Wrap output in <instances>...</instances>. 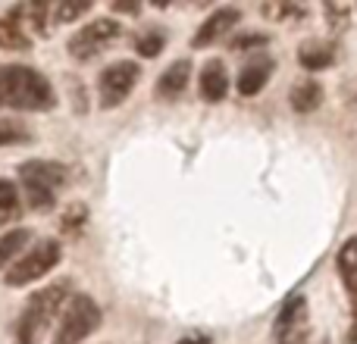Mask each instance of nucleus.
Segmentation results:
<instances>
[{"label": "nucleus", "instance_id": "nucleus-1", "mask_svg": "<svg viewBox=\"0 0 357 344\" xmlns=\"http://www.w3.org/2000/svg\"><path fill=\"white\" fill-rule=\"evenodd\" d=\"M56 104L50 81L31 66H0V107L44 113Z\"/></svg>", "mask_w": 357, "mask_h": 344}, {"label": "nucleus", "instance_id": "nucleus-2", "mask_svg": "<svg viewBox=\"0 0 357 344\" xmlns=\"http://www.w3.org/2000/svg\"><path fill=\"white\" fill-rule=\"evenodd\" d=\"M73 301V285L69 282H50L47 288L35 291L25 304L22 316L16 326L19 344H38L47 332V326L60 316V310H66V304Z\"/></svg>", "mask_w": 357, "mask_h": 344}, {"label": "nucleus", "instance_id": "nucleus-3", "mask_svg": "<svg viewBox=\"0 0 357 344\" xmlns=\"http://www.w3.org/2000/svg\"><path fill=\"white\" fill-rule=\"evenodd\" d=\"M60 260H63L60 241L56 238L38 241L35 247H29V251L10 266V272H6V285H10V288H22V285L38 282V279L50 276V272L60 266Z\"/></svg>", "mask_w": 357, "mask_h": 344}, {"label": "nucleus", "instance_id": "nucleus-4", "mask_svg": "<svg viewBox=\"0 0 357 344\" xmlns=\"http://www.w3.org/2000/svg\"><path fill=\"white\" fill-rule=\"evenodd\" d=\"M100 307L94 297L88 295H73V301L66 304L60 316V326L54 332V344H82L88 335L98 332L100 326Z\"/></svg>", "mask_w": 357, "mask_h": 344}, {"label": "nucleus", "instance_id": "nucleus-5", "mask_svg": "<svg viewBox=\"0 0 357 344\" xmlns=\"http://www.w3.org/2000/svg\"><path fill=\"white\" fill-rule=\"evenodd\" d=\"M119 35H123V25H119L116 19L98 16V19H91V22H85L73 38H69L66 50H69V56H75V60L85 63V60H94L100 50L110 47Z\"/></svg>", "mask_w": 357, "mask_h": 344}, {"label": "nucleus", "instance_id": "nucleus-6", "mask_svg": "<svg viewBox=\"0 0 357 344\" xmlns=\"http://www.w3.org/2000/svg\"><path fill=\"white\" fill-rule=\"evenodd\" d=\"M138 75H142L138 63H132V60H116V63H110V66L100 72V81H98V88H100V104H104V107H119L132 91H135Z\"/></svg>", "mask_w": 357, "mask_h": 344}, {"label": "nucleus", "instance_id": "nucleus-7", "mask_svg": "<svg viewBox=\"0 0 357 344\" xmlns=\"http://www.w3.org/2000/svg\"><path fill=\"white\" fill-rule=\"evenodd\" d=\"M19 178H22V188H38V191L56 194V188L66 185L69 169L54 160H25L19 166Z\"/></svg>", "mask_w": 357, "mask_h": 344}, {"label": "nucleus", "instance_id": "nucleus-8", "mask_svg": "<svg viewBox=\"0 0 357 344\" xmlns=\"http://www.w3.org/2000/svg\"><path fill=\"white\" fill-rule=\"evenodd\" d=\"M238 22H241L238 6H220V10H213L201 22V29H197L195 38H191V47H210V44H216L232 25H238Z\"/></svg>", "mask_w": 357, "mask_h": 344}, {"label": "nucleus", "instance_id": "nucleus-9", "mask_svg": "<svg viewBox=\"0 0 357 344\" xmlns=\"http://www.w3.org/2000/svg\"><path fill=\"white\" fill-rule=\"evenodd\" d=\"M29 44L31 31L25 29L22 3H16L0 16V50H29Z\"/></svg>", "mask_w": 357, "mask_h": 344}, {"label": "nucleus", "instance_id": "nucleus-10", "mask_svg": "<svg viewBox=\"0 0 357 344\" xmlns=\"http://www.w3.org/2000/svg\"><path fill=\"white\" fill-rule=\"evenodd\" d=\"M197 85H201V97L207 100V104H220V100H226L229 72H226V66H222V60H207L204 63Z\"/></svg>", "mask_w": 357, "mask_h": 344}, {"label": "nucleus", "instance_id": "nucleus-11", "mask_svg": "<svg viewBox=\"0 0 357 344\" xmlns=\"http://www.w3.org/2000/svg\"><path fill=\"white\" fill-rule=\"evenodd\" d=\"M191 81V63L188 60H176L163 69V75L157 79V97L160 100H176L185 94Z\"/></svg>", "mask_w": 357, "mask_h": 344}, {"label": "nucleus", "instance_id": "nucleus-12", "mask_svg": "<svg viewBox=\"0 0 357 344\" xmlns=\"http://www.w3.org/2000/svg\"><path fill=\"white\" fill-rule=\"evenodd\" d=\"M270 72H273V63L266 60V56L264 60L248 63L238 75V94L241 97H254V94H260L266 88V81H270Z\"/></svg>", "mask_w": 357, "mask_h": 344}, {"label": "nucleus", "instance_id": "nucleus-13", "mask_svg": "<svg viewBox=\"0 0 357 344\" xmlns=\"http://www.w3.org/2000/svg\"><path fill=\"white\" fill-rule=\"evenodd\" d=\"M298 63H301L307 72H320V69H329L335 63V47L326 41H310L298 50Z\"/></svg>", "mask_w": 357, "mask_h": 344}, {"label": "nucleus", "instance_id": "nucleus-14", "mask_svg": "<svg viewBox=\"0 0 357 344\" xmlns=\"http://www.w3.org/2000/svg\"><path fill=\"white\" fill-rule=\"evenodd\" d=\"M289 100H291V110H295V113H314L317 107L323 104V88H320V81H314V79L298 81V85L291 88Z\"/></svg>", "mask_w": 357, "mask_h": 344}, {"label": "nucleus", "instance_id": "nucleus-15", "mask_svg": "<svg viewBox=\"0 0 357 344\" xmlns=\"http://www.w3.org/2000/svg\"><path fill=\"white\" fill-rule=\"evenodd\" d=\"M335 263H339V272H342V282H345V288L357 295V235H351V238L342 244Z\"/></svg>", "mask_w": 357, "mask_h": 344}, {"label": "nucleus", "instance_id": "nucleus-16", "mask_svg": "<svg viewBox=\"0 0 357 344\" xmlns=\"http://www.w3.org/2000/svg\"><path fill=\"white\" fill-rule=\"evenodd\" d=\"M29 238H31L29 228H10V232L0 238V269H6V266L19 257V251H25Z\"/></svg>", "mask_w": 357, "mask_h": 344}, {"label": "nucleus", "instance_id": "nucleus-17", "mask_svg": "<svg viewBox=\"0 0 357 344\" xmlns=\"http://www.w3.org/2000/svg\"><path fill=\"white\" fill-rule=\"evenodd\" d=\"M88 10H91V0H79V3L60 0V3H54V10H50V19H54V25H66V22H75L79 16H85Z\"/></svg>", "mask_w": 357, "mask_h": 344}, {"label": "nucleus", "instance_id": "nucleus-18", "mask_svg": "<svg viewBox=\"0 0 357 344\" xmlns=\"http://www.w3.org/2000/svg\"><path fill=\"white\" fill-rule=\"evenodd\" d=\"M163 44H167V35H163L160 29H151V31H144V35H138L135 50L142 56H148V60H154V56L163 50Z\"/></svg>", "mask_w": 357, "mask_h": 344}, {"label": "nucleus", "instance_id": "nucleus-19", "mask_svg": "<svg viewBox=\"0 0 357 344\" xmlns=\"http://www.w3.org/2000/svg\"><path fill=\"white\" fill-rule=\"evenodd\" d=\"M85 219H88L85 203H73V207H66V213L60 216V232L63 235H79L82 226H85Z\"/></svg>", "mask_w": 357, "mask_h": 344}, {"label": "nucleus", "instance_id": "nucleus-20", "mask_svg": "<svg viewBox=\"0 0 357 344\" xmlns=\"http://www.w3.org/2000/svg\"><path fill=\"white\" fill-rule=\"evenodd\" d=\"M22 141H29V129H25L22 123H16V119L0 116V148H6V144H22Z\"/></svg>", "mask_w": 357, "mask_h": 344}, {"label": "nucleus", "instance_id": "nucleus-21", "mask_svg": "<svg viewBox=\"0 0 357 344\" xmlns=\"http://www.w3.org/2000/svg\"><path fill=\"white\" fill-rule=\"evenodd\" d=\"M19 203H22V197H19V188L16 182H10V178H0V213L3 216H16Z\"/></svg>", "mask_w": 357, "mask_h": 344}, {"label": "nucleus", "instance_id": "nucleus-22", "mask_svg": "<svg viewBox=\"0 0 357 344\" xmlns=\"http://www.w3.org/2000/svg\"><path fill=\"white\" fill-rule=\"evenodd\" d=\"M323 16H326V25L333 31H345L348 22H351V6H345V3H326V6H323Z\"/></svg>", "mask_w": 357, "mask_h": 344}, {"label": "nucleus", "instance_id": "nucleus-23", "mask_svg": "<svg viewBox=\"0 0 357 344\" xmlns=\"http://www.w3.org/2000/svg\"><path fill=\"white\" fill-rule=\"evenodd\" d=\"M260 13H264L266 19H282V22H289V19H301L304 10L295 3H285V0H279V3H264L260 6Z\"/></svg>", "mask_w": 357, "mask_h": 344}, {"label": "nucleus", "instance_id": "nucleus-24", "mask_svg": "<svg viewBox=\"0 0 357 344\" xmlns=\"http://www.w3.org/2000/svg\"><path fill=\"white\" fill-rule=\"evenodd\" d=\"M273 335H276V344H307V326H295V329L273 332Z\"/></svg>", "mask_w": 357, "mask_h": 344}, {"label": "nucleus", "instance_id": "nucleus-25", "mask_svg": "<svg viewBox=\"0 0 357 344\" xmlns=\"http://www.w3.org/2000/svg\"><path fill=\"white\" fill-rule=\"evenodd\" d=\"M270 41L266 35H241L232 41V50H251V47H264V44Z\"/></svg>", "mask_w": 357, "mask_h": 344}, {"label": "nucleus", "instance_id": "nucleus-26", "mask_svg": "<svg viewBox=\"0 0 357 344\" xmlns=\"http://www.w3.org/2000/svg\"><path fill=\"white\" fill-rule=\"evenodd\" d=\"M176 344H210V338H204V335H185V338H178Z\"/></svg>", "mask_w": 357, "mask_h": 344}, {"label": "nucleus", "instance_id": "nucleus-27", "mask_svg": "<svg viewBox=\"0 0 357 344\" xmlns=\"http://www.w3.org/2000/svg\"><path fill=\"white\" fill-rule=\"evenodd\" d=\"M116 13H138V3H113Z\"/></svg>", "mask_w": 357, "mask_h": 344}, {"label": "nucleus", "instance_id": "nucleus-28", "mask_svg": "<svg viewBox=\"0 0 357 344\" xmlns=\"http://www.w3.org/2000/svg\"><path fill=\"white\" fill-rule=\"evenodd\" d=\"M348 344H357V304H354V322H351V335H348Z\"/></svg>", "mask_w": 357, "mask_h": 344}, {"label": "nucleus", "instance_id": "nucleus-29", "mask_svg": "<svg viewBox=\"0 0 357 344\" xmlns=\"http://www.w3.org/2000/svg\"><path fill=\"white\" fill-rule=\"evenodd\" d=\"M323 344H326V341H323Z\"/></svg>", "mask_w": 357, "mask_h": 344}]
</instances>
